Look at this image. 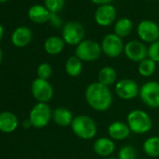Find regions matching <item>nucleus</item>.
<instances>
[{
	"label": "nucleus",
	"instance_id": "nucleus-1",
	"mask_svg": "<svg viewBox=\"0 0 159 159\" xmlns=\"http://www.w3.org/2000/svg\"><path fill=\"white\" fill-rule=\"evenodd\" d=\"M85 100L90 108L98 111H105L112 104V94L110 88L98 82L90 84L85 90Z\"/></svg>",
	"mask_w": 159,
	"mask_h": 159
},
{
	"label": "nucleus",
	"instance_id": "nucleus-2",
	"mask_svg": "<svg viewBox=\"0 0 159 159\" xmlns=\"http://www.w3.org/2000/svg\"><path fill=\"white\" fill-rule=\"evenodd\" d=\"M70 126L74 135L83 139H91L98 133V125L95 120L84 114L74 117Z\"/></svg>",
	"mask_w": 159,
	"mask_h": 159
},
{
	"label": "nucleus",
	"instance_id": "nucleus-3",
	"mask_svg": "<svg viewBox=\"0 0 159 159\" xmlns=\"http://www.w3.org/2000/svg\"><path fill=\"white\" fill-rule=\"evenodd\" d=\"M126 124L136 134H144L151 130L152 122L151 116L142 110H133L126 117Z\"/></svg>",
	"mask_w": 159,
	"mask_h": 159
},
{
	"label": "nucleus",
	"instance_id": "nucleus-4",
	"mask_svg": "<svg viewBox=\"0 0 159 159\" xmlns=\"http://www.w3.org/2000/svg\"><path fill=\"white\" fill-rule=\"evenodd\" d=\"M85 29L84 25L76 21L66 23L62 27V39L66 44L77 46L84 40Z\"/></svg>",
	"mask_w": 159,
	"mask_h": 159
},
{
	"label": "nucleus",
	"instance_id": "nucleus-5",
	"mask_svg": "<svg viewBox=\"0 0 159 159\" xmlns=\"http://www.w3.org/2000/svg\"><path fill=\"white\" fill-rule=\"evenodd\" d=\"M102 52L101 45L92 39H84L76 46L75 55L83 62H94Z\"/></svg>",
	"mask_w": 159,
	"mask_h": 159
},
{
	"label": "nucleus",
	"instance_id": "nucleus-6",
	"mask_svg": "<svg viewBox=\"0 0 159 159\" xmlns=\"http://www.w3.org/2000/svg\"><path fill=\"white\" fill-rule=\"evenodd\" d=\"M52 118V111L47 103L39 102L29 113V121L35 128H43L50 123Z\"/></svg>",
	"mask_w": 159,
	"mask_h": 159
},
{
	"label": "nucleus",
	"instance_id": "nucleus-7",
	"mask_svg": "<svg viewBox=\"0 0 159 159\" xmlns=\"http://www.w3.org/2000/svg\"><path fill=\"white\" fill-rule=\"evenodd\" d=\"M139 96L147 107L151 109L159 108V83L155 81L145 83L139 88Z\"/></svg>",
	"mask_w": 159,
	"mask_h": 159
},
{
	"label": "nucleus",
	"instance_id": "nucleus-8",
	"mask_svg": "<svg viewBox=\"0 0 159 159\" xmlns=\"http://www.w3.org/2000/svg\"><path fill=\"white\" fill-rule=\"evenodd\" d=\"M31 93L37 101L47 103L53 97V88L47 80L37 78L32 82Z\"/></svg>",
	"mask_w": 159,
	"mask_h": 159
},
{
	"label": "nucleus",
	"instance_id": "nucleus-9",
	"mask_svg": "<svg viewBox=\"0 0 159 159\" xmlns=\"http://www.w3.org/2000/svg\"><path fill=\"white\" fill-rule=\"evenodd\" d=\"M102 52H104L108 57L116 58L124 52L125 45L120 37L114 33L106 35L101 41Z\"/></svg>",
	"mask_w": 159,
	"mask_h": 159
},
{
	"label": "nucleus",
	"instance_id": "nucleus-10",
	"mask_svg": "<svg viewBox=\"0 0 159 159\" xmlns=\"http://www.w3.org/2000/svg\"><path fill=\"white\" fill-rule=\"evenodd\" d=\"M137 34L142 42L151 44L159 39V25L152 20H142L137 26Z\"/></svg>",
	"mask_w": 159,
	"mask_h": 159
},
{
	"label": "nucleus",
	"instance_id": "nucleus-11",
	"mask_svg": "<svg viewBox=\"0 0 159 159\" xmlns=\"http://www.w3.org/2000/svg\"><path fill=\"white\" fill-rule=\"evenodd\" d=\"M115 93L123 100H131L139 95V88L134 80L125 78L115 84Z\"/></svg>",
	"mask_w": 159,
	"mask_h": 159
},
{
	"label": "nucleus",
	"instance_id": "nucleus-12",
	"mask_svg": "<svg viewBox=\"0 0 159 159\" xmlns=\"http://www.w3.org/2000/svg\"><path fill=\"white\" fill-rule=\"evenodd\" d=\"M125 55L132 62H141L148 57V48L139 40H130L125 45Z\"/></svg>",
	"mask_w": 159,
	"mask_h": 159
},
{
	"label": "nucleus",
	"instance_id": "nucleus-13",
	"mask_svg": "<svg viewBox=\"0 0 159 159\" xmlns=\"http://www.w3.org/2000/svg\"><path fill=\"white\" fill-rule=\"evenodd\" d=\"M117 11L113 5H102L98 6L95 11V21L99 26H110L116 22Z\"/></svg>",
	"mask_w": 159,
	"mask_h": 159
},
{
	"label": "nucleus",
	"instance_id": "nucleus-14",
	"mask_svg": "<svg viewBox=\"0 0 159 159\" xmlns=\"http://www.w3.org/2000/svg\"><path fill=\"white\" fill-rule=\"evenodd\" d=\"M32 31L27 26L17 27L11 35V42L17 48L26 47L32 40Z\"/></svg>",
	"mask_w": 159,
	"mask_h": 159
},
{
	"label": "nucleus",
	"instance_id": "nucleus-15",
	"mask_svg": "<svg viewBox=\"0 0 159 159\" xmlns=\"http://www.w3.org/2000/svg\"><path fill=\"white\" fill-rule=\"evenodd\" d=\"M130 132L131 130L127 124L121 121L112 122L108 127V134L110 138L115 140H124L127 139L130 135Z\"/></svg>",
	"mask_w": 159,
	"mask_h": 159
},
{
	"label": "nucleus",
	"instance_id": "nucleus-16",
	"mask_svg": "<svg viewBox=\"0 0 159 159\" xmlns=\"http://www.w3.org/2000/svg\"><path fill=\"white\" fill-rule=\"evenodd\" d=\"M94 152L101 157H110L115 150V144L111 138H98L93 145Z\"/></svg>",
	"mask_w": 159,
	"mask_h": 159
},
{
	"label": "nucleus",
	"instance_id": "nucleus-17",
	"mask_svg": "<svg viewBox=\"0 0 159 159\" xmlns=\"http://www.w3.org/2000/svg\"><path fill=\"white\" fill-rule=\"evenodd\" d=\"M19 125L17 116L11 111L0 112V131L3 133H11Z\"/></svg>",
	"mask_w": 159,
	"mask_h": 159
},
{
	"label": "nucleus",
	"instance_id": "nucleus-18",
	"mask_svg": "<svg viewBox=\"0 0 159 159\" xmlns=\"http://www.w3.org/2000/svg\"><path fill=\"white\" fill-rule=\"evenodd\" d=\"M50 13L51 12L46 9L45 6L36 4L29 8L27 15L28 18L33 23L40 25V24H45L49 21Z\"/></svg>",
	"mask_w": 159,
	"mask_h": 159
},
{
	"label": "nucleus",
	"instance_id": "nucleus-19",
	"mask_svg": "<svg viewBox=\"0 0 159 159\" xmlns=\"http://www.w3.org/2000/svg\"><path fill=\"white\" fill-rule=\"evenodd\" d=\"M73 119L74 117L72 115V112L66 108L59 107L52 111V120L59 126L65 127L71 125Z\"/></svg>",
	"mask_w": 159,
	"mask_h": 159
},
{
	"label": "nucleus",
	"instance_id": "nucleus-20",
	"mask_svg": "<svg viewBox=\"0 0 159 159\" xmlns=\"http://www.w3.org/2000/svg\"><path fill=\"white\" fill-rule=\"evenodd\" d=\"M65 41L57 36L49 37L44 42V50L50 55H58L65 48Z\"/></svg>",
	"mask_w": 159,
	"mask_h": 159
},
{
	"label": "nucleus",
	"instance_id": "nucleus-21",
	"mask_svg": "<svg viewBox=\"0 0 159 159\" xmlns=\"http://www.w3.org/2000/svg\"><path fill=\"white\" fill-rule=\"evenodd\" d=\"M116 79H117V72L111 66H103L99 70L98 75V82L108 87L115 84Z\"/></svg>",
	"mask_w": 159,
	"mask_h": 159
},
{
	"label": "nucleus",
	"instance_id": "nucleus-22",
	"mask_svg": "<svg viewBox=\"0 0 159 159\" xmlns=\"http://www.w3.org/2000/svg\"><path fill=\"white\" fill-rule=\"evenodd\" d=\"M113 30H114V34L120 37L121 39L125 38L131 34L133 30V23L129 18L126 17L120 18L114 23Z\"/></svg>",
	"mask_w": 159,
	"mask_h": 159
},
{
	"label": "nucleus",
	"instance_id": "nucleus-23",
	"mask_svg": "<svg viewBox=\"0 0 159 159\" xmlns=\"http://www.w3.org/2000/svg\"><path fill=\"white\" fill-rule=\"evenodd\" d=\"M65 70L66 73L72 78L80 76L83 72V61L76 55L68 57L65 64Z\"/></svg>",
	"mask_w": 159,
	"mask_h": 159
},
{
	"label": "nucleus",
	"instance_id": "nucleus-24",
	"mask_svg": "<svg viewBox=\"0 0 159 159\" xmlns=\"http://www.w3.org/2000/svg\"><path fill=\"white\" fill-rule=\"evenodd\" d=\"M143 151L144 152L151 157L159 156V137L152 136L148 138L143 143Z\"/></svg>",
	"mask_w": 159,
	"mask_h": 159
},
{
	"label": "nucleus",
	"instance_id": "nucleus-25",
	"mask_svg": "<svg viewBox=\"0 0 159 159\" xmlns=\"http://www.w3.org/2000/svg\"><path fill=\"white\" fill-rule=\"evenodd\" d=\"M155 69H156V63L152 59H150L149 57L139 62L138 66V71L139 75L146 78L151 77L155 72Z\"/></svg>",
	"mask_w": 159,
	"mask_h": 159
},
{
	"label": "nucleus",
	"instance_id": "nucleus-26",
	"mask_svg": "<svg viewBox=\"0 0 159 159\" xmlns=\"http://www.w3.org/2000/svg\"><path fill=\"white\" fill-rule=\"evenodd\" d=\"M66 4V0H44V6L51 13L60 12Z\"/></svg>",
	"mask_w": 159,
	"mask_h": 159
},
{
	"label": "nucleus",
	"instance_id": "nucleus-27",
	"mask_svg": "<svg viewBox=\"0 0 159 159\" xmlns=\"http://www.w3.org/2000/svg\"><path fill=\"white\" fill-rule=\"evenodd\" d=\"M137 152L133 146L125 145L118 152V159H136Z\"/></svg>",
	"mask_w": 159,
	"mask_h": 159
},
{
	"label": "nucleus",
	"instance_id": "nucleus-28",
	"mask_svg": "<svg viewBox=\"0 0 159 159\" xmlns=\"http://www.w3.org/2000/svg\"><path fill=\"white\" fill-rule=\"evenodd\" d=\"M52 67L48 63H41L37 68L38 78L39 79L47 80L48 81V79L52 76Z\"/></svg>",
	"mask_w": 159,
	"mask_h": 159
},
{
	"label": "nucleus",
	"instance_id": "nucleus-29",
	"mask_svg": "<svg viewBox=\"0 0 159 159\" xmlns=\"http://www.w3.org/2000/svg\"><path fill=\"white\" fill-rule=\"evenodd\" d=\"M148 57L155 63H159V39L151 43L148 47Z\"/></svg>",
	"mask_w": 159,
	"mask_h": 159
},
{
	"label": "nucleus",
	"instance_id": "nucleus-30",
	"mask_svg": "<svg viewBox=\"0 0 159 159\" xmlns=\"http://www.w3.org/2000/svg\"><path fill=\"white\" fill-rule=\"evenodd\" d=\"M48 22H50V24L55 28H59L62 26V19L60 18L58 13H50Z\"/></svg>",
	"mask_w": 159,
	"mask_h": 159
},
{
	"label": "nucleus",
	"instance_id": "nucleus-31",
	"mask_svg": "<svg viewBox=\"0 0 159 159\" xmlns=\"http://www.w3.org/2000/svg\"><path fill=\"white\" fill-rule=\"evenodd\" d=\"M90 1L98 6H102V5H108L111 4L113 0H90Z\"/></svg>",
	"mask_w": 159,
	"mask_h": 159
},
{
	"label": "nucleus",
	"instance_id": "nucleus-32",
	"mask_svg": "<svg viewBox=\"0 0 159 159\" xmlns=\"http://www.w3.org/2000/svg\"><path fill=\"white\" fill-rule=\"evenodd\" d=\"M23 125H24L25 128H27V127H29V126H32V125H31V123H30L29 119H28V120H25V121H24V123H23Z\"/></svg>",
	"mask_w": 159,
	"mask_h": 159
},
{
	"label": "nucleus",
	"instance_id": "nucleus-33",
	"mask_svg": "<svg viewBox=\"0 0 159 159\" xmlns=\"http://www.w3.org/2000/svg\"><path fill=\"white\" fill-rule=\"evenodd\" d=\"M3 36H4V27L1 24H0V40L2 39Z\"/></svg>",
	"mask_w": 159,
	"mask_h": 159
},
{
	"label": "nucleus",
	"instance_id": "nucleus-34",
	"mask_svg": "<svg viewBox=\"0 0 159 159\" xmlns=\"http://www.w3.org/2000/svg\"><path fill=\"white\" fill-rule=\"evenodd\" d=\"M2 60H3V52L1 49H0V64L2 63Z\"/></svg>",
	"mask_w": 159,
	"mask_h": 159
},
{
	"label": "nucleus",
	"instance_id": "nucleus-35",
	"mask_svg": "<svg viewBox=\"0 0 159 159\" xmlns=\"http://www.w3.org/2000/svg\"><path fill=\"white\" fill-rule=\"evenodd\" d=\"M103 159H118V158H115V157H106V158H103Z\"/></svg>",
	"mask_w": 159,
	"mask_h": 159
},
{
	"label": "nucleus",
	"instance_id": "nucleus-36",
	"mask_svg": "<svg viewBox=\"0 0 159 159\" xmlns=\"http://www.w3.org/2000/svg\"><path fill=\"white\" fill-rule=\"evenodd\" d=\"M6 1H8V0H0V3H4Z\"/></svg>",
	"mask_w": 159,
	"mask_h": 159
}]
</instances>
